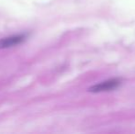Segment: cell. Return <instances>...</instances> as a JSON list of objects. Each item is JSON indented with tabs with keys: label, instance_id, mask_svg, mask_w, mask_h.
Here are the masks:
<instances>
[{
	"label": "cell",
	"instance_id": "cell-1",
	"mask_svg": "<svg viewBox=\"0 0 135 134\" xmlns=\"http://www.w3.org/2000/svg\"><path fill=\"white\" fill-rule=\"evenodd\" d=\"M120 85V80L119 79H111V80L106 81V82H102L98 85H96L94 86H91L88 89L89 92H93V93H98V92H104V91H110Z\"/></svg>",
	"mask_w": 135,
	"mask_h": 134
},
{
	"label": "cell",
	"instance_id": "cell-2",
	"mask_svg": "<svg viewBox=\"0 0 135 134\" xmlns=\"http://www.w3.org/2000/svg\"><path fill=\"white\" fill-rule=\"evenodd\" d=\"M26 39L25 35H15L10 37L3 38L0 39V49L9 48V47L16 46V45L22 43Z\"/></svg>",
	"mask_w": 135,
	"mask_h": 134
}]
</instances>
